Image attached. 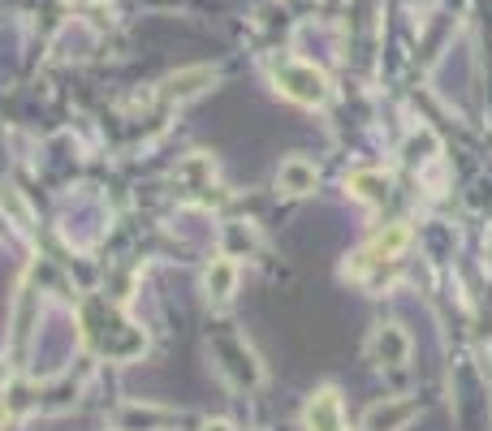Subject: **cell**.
<instances>
[{
  "label": "cell",
  "mask_w": 492,
  "mask_h": 431,
  "mask_svg": "<svg viewBox=\"0 0 492 431\" xmlns=\"http://www.w3.org/2000/svg\"><path fill=\"white\" fill-rule=\"evenodd\" d=\"M276 87H281V96H290L294 104H307V108H320V104H329V96H333L329 78L315 65H302V60L276 65Z\"/></svg>",
  "instance_id": "1"
},
{
  "label": "cell",
  "mask_w": 492,
  "mask_h": 431,
  "mask_svg": "<svg viewBox=\"0 0 492 431\" xmlns=\"http://www.w3.org/2000/svg\"><path fill=\"white\" fill-rule=\"evenodd\" d=\"M414 414H419V401H411V397H389V401H380V406L367 410L363 427L367 431H402Z\"/></svg>",
  "instance_id": "2"
},
{
  "label": "cell",
  "mask_w": 492,
  "mask_h": 431,
  "mask_svg": "<svg viewBox=\"0 0 492 431\" xmlns=\"http://www.w3.org/2000/svg\"><path fill=\"white\" fill-rule=\"evenodd\" d=\"M307 427L311 431H350L346 418H341V397L333 389H320L307 401Z\"/></svg>",
  "instance_id": "3"
},
{
  "label": "cell",
  "mask_w": 492,
  "mask_h": 431,
  "mask_svg": "<svg viewBox=\"0 0 492 431\" xmlns=\"http://www.w3.org/2000/svg\"><path fill=\"white\" fill-rule=\"evenodd\" d=\"M372 353L380 358V362H406V353H411V336L402 333L397 324H385V328L372 336Z\"/></svg>",
  "instance_id": "4"
},
{
  "label": "cell",
  "mask_w": 492,
  "mask_h": 431,
  "mask_svg": "<svg viewBox=\"0 0 492 431\" xmlns=\"http://www.w3.org/2000/svg\"><path fill=\"white\" fill-rule=\"evenodd\" d=\"M212 78H217L212 69H186V74H173V78L164 82V96L169 99H195L212 87Z\"/></svg>",
  "instance_id": "5"
},
{
  "label": "cell",
  "mask_w": 492,
  "mask_h": 431,
  "mask_svg": "<svg viewBox=\"0 0 492 431\" xmlns=\"http://www.w3.org/2000/svg\"><path fill=\"white\" fill-rule=\"evenodd\" d=\"M276 181H281L285 195H311L315 190V164H307V160H285L281 173H276Z\"/></svg>",
  "instance_id": "6"
},
{
  "label": "cell",
  "mask_w": 492,
  "mask_h": 431,
  "mask_svg": "<svg viewBox=\"0 0 492 431\" xmlns=\"http://www.w3.org/2000/svg\"><path fill=\"white\" fill-rule=\"evenodd\" d=\"M234 280H237L234 263H217V268L208 272V289H212V298H217V302H229V294H234Z\"/></svg>",
  "instance_id": "7"
},
{
  "label": "cell",
  "mask_w": 492,
  "mask_h": 431,
  "mask_svg": "<svg viewBox=\"0 0 492 431\" xmlns=\"http://www.w3.org/2000/svg\"><path fill=\"white\" fill-rule=\"evenodd\" d=\"M350 190H355L358 198H385L389 177H385V173H355V177H350Z\"/></svg>",
  "instance_id": "8"
},
{
  "label": "cell",
  "mask_w": 492,
  "mask_h": 431,
  "mask_svg": "<svg viewBox=\"0 0 492 431\" xmlns=\"http://www.w3.org/2000/svg\"><path fill=\"white\" fill-rule=\"evenodd\" d=\"M5 423H9V410H5V401H0V427H5Z\"/></svg>",
  "instance_id": "9"
}]
</instances>
